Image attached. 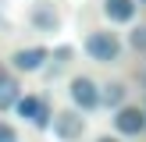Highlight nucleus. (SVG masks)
<instances>
[{
    "label": "nucleus",
    "mask_w": 146,
    "mask_h": 142,
    "mask_svg": "<svg viewBox=\"0 0 146 142\" xmlns=\"http://www.w3.org/2000/svg\"><path fill=\"white\" fill-rule=\"evenodd\" d=\"M82 53L89 57V60H96V64H118L121 53H125V43H121L118 32H111V28H93L82 39Z\"/></svg>",
    "instance_id": "nucleus-1"
},
{
    "label": "nucleus",
    "mask_w": 146,
    "mask_h": 142,
    "mask_svg": "<svg viewBox=\"0 0 146 142\" xmlns=\"http://www.w3.org/2000/svg\"><path fill=\"white\" fill-rule=\"evenodd\" d=\"M11 110H14V117H21L29 128H36V131H46V128H50V117H54L50 96H43V92H21L18 103H14Z\"/></svg>",
    "instance_id": "nucleus-2"
},
{
    "label": "nucleus",
    "mask_w": 146,
    "mask_h": 142,
    "mask_svg": "<svg viewBox=\"0 0 146 142\" xmlns=\"http://www.w3.org/2000/svg\"><path fill=\"white\" fill-rule=\"evenodd\" d=\"M111 128L121 139H139V135H146V110L125 99L121 106L111 110Z\"/></svg>",
    "instance_id": "nucleus-3"
},
{
    "label": "nucleus",
    "mask_w": 146,
    "mask_h": 142,
    "mask_svg": "<svg viewBox=\"0 0 146 142\" xmlns=\"http://www.w3.org/2000/svg\"><path fill=\"white\" fill-rule=\"evenodd\" d=\"M68 99L75 110L82 114H96L100 110V82L89 75H71L68 78Z\"/></svg>",
    "instance_id": "nucleus-4"
},
{
    "label": "nucleus",
    "mask_w": 146,
    "mask_h": 142,
    "mask_svg": "<svg viewBox=\"0 0 146 142\" xmlns=\"http://www.w3.org/2000/svg\"><path fill=\"white\" fill-rule=\"evenodd\" d=\"M46 60H50V46L36 43V46H18V50H11L7 68L21 78V75H39V71L46 68Z\"/></svg>",
    "instance_id": "nucleus-5"
},
{
    "label": "nucleus",
    "mask_w": 146,
    "mask_h": 142,
    "mask_svg": "<svg viewBox=\"0 0 146 142\" xmlns=\"http://www.w3.org/2000/svg\"><path fill=\"white\" fill-rule=\"evenodd\" d=\"M50 135H54L57 142H78L86 135V114L75 110V106H64V110H54V117H50Z\"/></svg>",
    "instance_id": "nucleus-6"
},
{
    "label": "nucleus",
    "mask_w": 146,
    "mask_h": 142,
    "mask_svg": "<svg viewBox=\"0 0 146 142\" xmlns=\"http://www.w3.org/2000/svg\"><path fill=\"white\" fill-rule=\"evenodd\" d=\"M25 21H29V28H32L36 36H57L61 32V11H57L54 0H36V4L29 7Z\"/></svg>",
    "instance_id": "nucleus-7"
},
{
    "label": "nucleus",
    "mask_w": 146,
    "mask_h": 142,
    "mask_svg": "<svg viewBox=\"0 0 146 142\" xmlns=\"http://www.w3.org/2000/svg\"><path fill=\"white\" fill-rule=\"evenodd\" d=\"M104 18L111 25H132L139 18V0H104Z\"/></svg>",
    "instance_id": "nucleus-8"
},
{
    "label": "nucleus",
    "mask_w": 146,
    "mask_h": 142,
    "mask_svg": "<svg viewBox=\"0 0 146 142\" xmlns=\"http://www.w3.org/2000/svg\"><path fill=\"white\" fill-rule=\"evenodd\" d=\"M18 96H21V82H18V75H14L7 64H0V114H7L14 103H18Z\"/></svg>",
    "instance_id": "nucleus-9"
},
{
    "label": "nucleus",
    "mask_w": 146,
    "mask_h": 142,
    "mask_svg": "<svg viewBox=\"0 0 146 142\" xmlns=\"http://www.w3.org/2000/svg\"><path fill=\"white\" fill-rule=\"evenodd\" d=\"M128 99V85L121 82V78H111V82L100 85V110H114V106H121Z\"/></svg>",
    "instance_id": "nucleus-10"
},
{
    "label": "nucleus",
    "mask_w": 146,
    "mask_h": 142,
    "mask_svg": "<svg viewBox=\"0 0 146 142\" xmlns=\"http://www.w3.org/2000/svg\"><path fill=\"white\" fill-rule=\"evenodd\" d=\"M71 60H75V46H71V43H61V46L50 50V60H46V68H43V71H50V75H54V71L68 68Z\"/></svg>",
    "instance_id": "nucleus-11"
},
{
    "label": "nucleus",
    "mask_w": 146,
    "mask_h": 142,
    "mask_svg": "<svg viewBox=\"0 0 146 142\" xmlns=\"http://www.w3.org/2000/svg\"><path fill=\"white\" fill-rule=\"evenodd\" d=\"M128 50L132 53H146V21H132L128 25Z\"/></svg>",
    "instance_id": "nucleus-12"
},
{
    "label": "nucleus",
    "mask_w": 146,
    "mask_h": 142,
    "mask_svg": "<svg viewBox=\"0 0 146 142\" xmlns=\"http://www.w3.org/2000/svg\"><path fill=\"white\" fill-rule=\"evenodd\" d=\"M0 142H21V131L11 121H4V117H0Z\"/></svg>",
    "instance_id": "nucleus-13"
},
{
    "label": "nucleus",
    "mask_w": 146,
    "mask_h": 142,
    "mask_svg": "<svg viewBox=\"0 0 146 142\" xmlns=\"http://www.w3.org/2000/svg\"><path fill=\"white\" fill-rule=\"evenodd\" d=\"M93 142H125V139H121V135H114V131H111V135H96V139H93Z\"/></svg>",
    "instance_id": "nucleus-14"
},
{
    "label": "nucleus",
    "mask_w": 146,
    "mask_h": 142,
    "mask_svg": "<svg viewBox=\"0 0 146 142\" xmlns=\"http://www.w3.org/2000/svg\"><path fill=\"white\" fill-rule=\"evenodd\" d=\"M7 18V0H0V21Z\"/></svg>",
    "instance_id": "nucleus-15"
},
{
    "label": "nucleus",
    "mask_w": 146,
    "mask_h": 142,
    "mask_svg": "<svg viewBox=\"0 0 146 142\" xmlns=\"http://www.w3.org/2000/svg\"><path fill=\"white\" fill-rule=\"evenodd\" d=\"M139 4H146V0H139Z\"/></svg>",
    "instance_id": "nucleus-16"
},
{
    "label": "nucleus",
    "mask_w": 146,
    "mask_h": 142,
    "mask_svg": "<svg viewBox=\"0 0 146 142\" xmlns=\"http://www.w3.org/2000/svg\"><path fill=\"white\" fill-rule=\"evenodd\" d=\"M143 110H146V106H143Z\"/></svg>",
    "instance_id": "nucleus-17"
}]
</instances>
